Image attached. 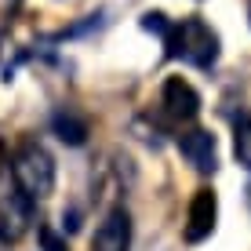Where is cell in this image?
<instances>
[{
  "label": "cell",
  "mask_w": 251,
  "mask_h": 251,
  "mask_svg": "<svg viewBox=\"0 0 251 251\" xmlns=\"http://www.w3.org/2000/svg\"><path fill=\"white\" fill-rule=\"evenodd\" d=\"M127 248H131V215L124 207H113L95 229L91 251H127Z\"/></svg>",
  "instance_id": "obj_7"
},
{
  "label": "cell",
  "mask_w": 251,
  "mask_h": 251,
  "mask_svg": "<svg viewBox=\"0 0 251 251\" xmlns=\"http://www.w3.org/2000/svg\"><path fill=\"white\" fill-rule=\"evenodd\" d=\"M248 207H251V182H248Z\"/></svg>",
  "instance_id": "obj_11"
},
{
  "label": "cell",
  "mask_w": 251,
  "mask_h": 251,
  "mask_svg": "<svg viewBox=\"0 0 251 251\" xmlns=\"http://www.w3.org/2000/svg\"><path fill=\"white\" fill-rule=\"evenodd\" d=\"M164 48H168V58H182L197 69H211L219 62V33L201 15H189V19L168 25Z\"/></svg>",
  "instance_id": "obj_1"
},
{
  "label": "cell",
  "mask_w": 251,
  "mask_h": 251,
  "mask_svg": "<svg viewBox=\"0 0 251 251\" xmlns=\"http://www.w3.org/2000/svg\"><path fill=\"white\" fill-rule=\"evenodd\" d=\"M40 240H44V248H48V251H66V244H62V240H58L51 229H40Z\"/></svg>",
  "instance_id": "obj_10"
},
{
  "label": "cell",
  "mask_w": 251,
  "mask_h": 251,
  "mask_svg": "<svg viewBox=\"0 0 251 251\" xmlns=\"http://www.w3.org/2000/svg\"><path fill=\"white\" fill-rule=\"evenodd\" d=\"M160 106L171 120L189 124V120H197V113H201V95H197V88L189 80H182V76H168V80H164V91H160Z\"/></svg>",
  "instance_id": "obj_4"
},
{
  "label": "cell",
  "mask_w": 251,
  "mask_h": 251,
  "mask_svg": "<svg viewBox=\"0 0 251 251\" xmlns=\"http://www.w3.org/2000/svg\"><path fill=\"white\" fill-rule=\"evenodd\" d=\"M51 127H55V135L62 138L66 146H84V138H88V124L76 113H69V109H58V113L51 117Z\"/></svg>",
  "instance_id": "obj_8"
},
{
  "label": "cell",
  "mask_w": 251,
  "mask_h": 251,
  "mask_svg": "<svg viewBox=\"0 0 251 251\" xmlns=\"http://www.w3.org/2000/svg\"><path fill=\"white\" fill-rule=\"evenodd\" d=\"M29 226H33V201L15 189V193H7L0 201V240L4 244H19L29 233Z\"/></svg>",
  "instance_id": "obj_5"
},
{
  "label": "cell",
  "mask_w": 251,
  "mask_h": 251,
  "mask_svg": "<svg viewBox=\"0 0 251 251\" xmlns=\"http://www.w3.org/2000/svg\"><path fill=\"white\" fill-rule=\"evenodd\" d=\"M11 178H15V189L37 204L55 189V160L40 142H22L11 153Z\"/></svg>",
  "instance_id": "obj_2"
},
{
  "label": "cell",
  "mask_w": 251,
  "mask_h": 251,
  "mask_svg": "<svg viewBox=\"0 0 251 251\" xmlns=\"http://www.w3.org/2000/svg\"><path fill=\"white\" fill-rule=\"evenodd\" d=\"M178 153H182L201 175H211V171L219 168V142H215V135L204 131V127H189V131L178 135Z\"/></svg>",
  "instance_id": "obj_6"
},
{
  "label": "cell",
  "mask_w": 251,
  "mask_h": 251,
  "mask_svg": "<svg viewBox=\"0 0 251 251\" xmlns=\"http://www.w3.org/2000/svg\"><path fill=\"white\" fill-rule=\"evenodd\" d=\"M215 219H219V197H215V189L201 186L193 193V201H189V215H186V229L182 237L189 244H201L215 233Z\"/></svg>",
  "instance_id": "obj_3"
},
{
  "label": "cell",
  "mask_w": 251,
  "mask_h": 251,
  "mask_svg": "<svg viewBox=\"0 0 251 251\" xmlns=\"http://www.w3.org/2000/svg\"><path fill=\"white\" fill-rule=\"evenodd\" d=\"M233 153L251 171V113H240L237 124H233Z\"/></svg>",
  "instance_id": "obj_9"
}]
</instances>
